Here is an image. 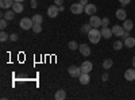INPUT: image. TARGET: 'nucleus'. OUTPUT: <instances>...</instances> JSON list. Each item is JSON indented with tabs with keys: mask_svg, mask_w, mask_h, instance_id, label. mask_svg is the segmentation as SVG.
I'll use <instances>...</instances> for the list:
<instances>
[{
	"mask_svg": "<svg viewBox=\"0 0 135 100\" xmlns=\"http://www.w3.org/2000/svg\"><path fill=\"white\" fill-rule=\"evenodd\" d=\"M101 38H103L101 37V31L96 27H92V30L88 32V39L91 43H99Z\"/></svg>",
	"mask_w": 135,
	"mask_h": 100,
	"instance_id": "nucleus-1",
	"label": "nucleus"
},
{
	"mask_svg": "<svg viewBox=\"0 0 135 100\" xmlns=\"http://www.w3.org/2000/svg\"><path fill=\"white\" fill-rule=\"evenodd\" d=\"M19 26L23 28V30H30V28H32V26H34V22H32V19H30V18H22Z\"/></svg>",
	"mask_w": 135,
	"mask_h": 100,
	"instance_id": "nucleus-2",
	"label": "nucleus"
},
{
	"mask_svg": "<svg viewBox=\"0 0 135 100\" xmlns=\"http://www.w3.org/2000/svg\"><path fill=\"white\" fill-rule=\"evenodd\" d=\"M84 6L81 4V3H74V4H72L70 6V11L74 14V15H81L83 12H84Z\"/></svg>",
	"mask_w": 135,
	"mask_h": 100,
	"instance_id": "nucleus-3",
	"label": "nucleus"
},
{
	"mask_svg": "<svg viewBox=\"0 0 135 100\" xmlns=\"http://www.w3.org/2000/svg\"><path fill=\"white\" fill-rule=\"evenodd\" d=\"M89 25H91L92 27L99 28L100 26H103V22H101V18H99L97 15H92L91 18H89Z\"/></svg>",
	"mask_w": 135,
	"mask_h": 100,
	"instance_id": "nucleus-4",
	"label": "nucleus"
},
{
	"mask_svg": "<svg viewBox=\"0 0 135 100\" xmlns=\"http://www.w3.org/2000/svg\"><path fill=\"white\" fill-rule=\"evenodd\" d=\"M68 73H69L72 77H80V74H81V68H78V66H74V65H72V66H69L68 68Z\"/></svg>",
	"mask_w": 135,
	"mask_h": 100,
	"instance_id": "nucleus-5",
	"label": "nucleus"
},
{
	"mask_svg": "<svg viewBox=\"0 0 135 100\" xmlns=\"http://www.w3.org/2000/svg\"><path fill=\"white\" fill-rule=\"evenodd\" d=\"M80 68H81V73H91V70L93 69V65L91 61H84Z\"/></svg>",
	"mask_w": 135,
	"mask_h": 100,
	"instance_id": "nucleus-6",
	"label": "nucleus"
},
{
	"mask_svg": "<svg viewBox=\"0 0 135 100\" xmlns=\"http://www.w3.org/2000/svg\"><path fill=\"white\" fill-rule=\"evenodd\" d=\"M58 12H60V8H58L57 4H51V6L47 8V15H49L50 18H55V16L58 15Z\"/></svg>",
	"mask_w": 135,
	"mask_h": 100,
	"instance_id": "nucleus-7",
	"label": "nucleus"
},
{
	"mask_svg": "<svg viewBox=\"0 0 135 100\" xmlns=\"http://www.w3.org/2000/svg\"><path fill=\"white\" fill-rule=\"evenodd\" d=\"M111 30H112V34L116 35V37H123V34L126 32L124 27H123V26H118V25H116V26H114Z\"/></svg>",
	"mask_w": 135,
	"mask_h": 100,
	"instance_id": "nucleus-8",
	"label": "nucleus"
},
{
	"mask_svg": "<svg viewBox=\"0 0 135 100\" xmlns=\"http://www.w3.org/2000/svg\"><path fill=\"white\" fill-rule=\"evenodd\" d=\"M96 11H97V8H96L95 4H86L85 8H84V12H85L86 15H89V16L96 15Z\"/></svg>",
	"mask_w": 135,
	"mask_h": 100,
	"instance_id": "nucleus-9",
	"label": "nucleus"
},
{
	"mask_svg": "<svg viewBox=\"0 0 135 100\" xmlns=\"http://www.w3.org/2000/svg\"><path fill=\"white\" fill-rule=\"evenodd\" d=\"M78 50H80V53L84 55V57H88V55H91V47H89L88 45H85V43H83V45L78 46Z\"/></svg>",
	"mask_w": 135,
	"mask_h": 100,
	"instance_id": "nucleus-10",
	"label": "nucleus"
},
{
	"mask_svg": "<svg viewBox=\"0 0 135 100\" xmlns=\"http://www.w3.org/2000/svg\"><path fill=\"white\" fill-rule=\"evenodd\" d=\"M14 3H15V0H0V7L3 9H9V8H12Z\"/></svg>",
	"mask_w": 135,
	"mask_h": 100,
	"instance_id": "nucleus-11",
	"label": "nucleus"
},
{
	"mask_svg": "<svg viewBox=\"0 0 135 100\" xmlns=\"http://www.w3.org/2000/svg\"><path fill=\"white\" fill-rule=\"evenodd\" d=\"M124 79L127 81H134L135 80V68L134 69H127L124 72Z\"/></svg>",
	"mask_w": 135,
	"mask_h": 100,
	"instance_id": "nucleus-12",
	"label": "nucleus"
},
{
	"mask_svg": "<svg viewBox=\"0 0 135 100\" xmlns=\"http://www.w3.org/2000/svg\"><path fill=\"white\" fill-rule=\"evenodd\" d=\"M100 31H101V37L105 38V39H109L112 35H114V34H112V30H111V28H108V27H103Z\"/></svg>",
	"mask_w": 135,
	"mask_h": 100,
	"instance_id": "nucleus-13",
	"label": "nucleus"
},
{
	"mask_svg": "<svg viewBox=\"0 0 135 100\" xmlns=\"http://www.w3.org/2000/svg\"><path fill=\"white\" fill-rule=\"evenodd\" d=\"M78 80H80V83L83 85H86L89 84V81H91V77H89V73H81L80 77H78Z\"/></svg>",
	"mask_w": 135,
	"mask_h": 100,
	"instance_id": "nucleus-14",
	"label": "nucleus"
},
{
	"mask_svg": "<svg viewBox=\"0 0 135 100\" xmlns=\"http://www.w3.org/2000/svg\"><path fill=\"white\" fill-rule=\"evenodd\" d=\"M116 18L119 19V20H126L127 19V14H126V11H124V8H119V9H116Z\"/></svg>",
	"mask_w": 135,
	"mask_h": 100,
	"instance_id": "nucleus-15",
	"label": "nucleus"
},
{
	"mask_svg": "<svg viewBox=\"0 0 135 100\" xmlns=\"http://www.w3.org/2000/svg\"><path fill=\"white\" fill-rule=\"evenodd\" d=\"M15 14H16V12H15L14 9H12V11H11V9H7L4 14H2V18H6L7 20H12V19L15 18Z\"/></svg>",
	"mask_w": 135,
	"mask_h": 100,
	"instance_id": "nucleus-16",
	"label": "nucleus"
},
{
	"mask_svg": "<svg viewBox=\"0 0 135 100\" xmlns=\"http://www.w3.org/2000/svg\"><path fill=\"white\" fill-rule=\"evenodd\" d=\"M124 46L126 47H128V49H131V47H134L135 46V38H132V37H127V38H124Z\"/></svg>",
	"mask_w": 135,
	"mask_h": 100,
	"instance_id": "nucleus-17",
	"label": "nucleus"
},
{
	"mask_svg": "<svg viewBox=\"0 0 135 100\" xmlns=\"http://www.w3.org/2000/svg\"><path fill=\"white\" fill-rule=\"evenodd\" d=\"M123 27H124V30L126 31H131L132 30V27H134V22L131 20V19H126V20H123Z\"/></svg>",
	"mask_w": 135,
	"mask_h": 100,
	"instance_id": "nucleus-18",
	"label": "nucleus"
},
{
	"mask_svg": "<svg viewBox=\"0 0 135 100\" xmlns=\"http://www.w3.org/2000/svg\"><path fill=\"white\" fill-rule=\"evenodd\" d=\"M12 9L15 11L16 14H20V12H23V4H22V2H15L14 6H12Z\"/></svg>",
	"mask_w": 135,
	"mask_h": 100,
	"instance_id": "nucleus-19",
	"label": "nucleus"
},
{
	"mask_svg": "<svg viewBox=\"0 0 135 100\" xmlns=\"http://www.w3.org/2000/svg\"><path fill=\"white\" fill-rule=\"evenodd\" d=\"M65 97H66V92L64 89H58L57 92H55V95H54L55 100H64Z\"/></svg>",
	"mask_w": 135,
	"mask_h": 100,
	"instance_id": "nucleus-20",
	"label": "nucleus"
},
{
	"mask_svg": "<svg viewBox=\"0 0 135 100\" xmlns=\"http://www.w3.org/2000/svg\"><path fill=\"white\" fill-rule=\"evenodd\" d=\"M31 19H32L34 23H41V25H42V22H43V18H42V15H41V14H35Z\"/></svg>",
	"mask_w": 135,
	"mask_h": 100,
	"instance_id": "nucleus-21",
	"label": "nucleus"
},
{
	"mask_svg": "<svg viewBox=\"0 0 135 100\" xmlns=\"http://www.w3.org/2000/svg\"><path fill=\"white\" fill-rule=\"evenodd\" d=\"M112 65H114V61L109 60V58H107V60L103 62V68H104V69H111Z\"/></svg>",
	"mask_w": 135,
	"mask_h": 100,
	"instance_id": "nucleus-22",
	"label": "nucleus"
},
{
	"mask_svg": "<svg viewBox=\"0 0 135 100\" xmlns=\"http://www.w3.org/2000/svg\"><path fill=\"white\" fill-rule=\"evenodd\" d=\"M78 46H80V45H78V43H77L76 41H70L69 43H68V47H69L70 50H77V49H78Z\"/></svg>",
	"mask_w": 135,
	"mask_h": 100,
	"instance_id": "nucleus-23",
	"label": "nucleus"
},
{
	"mask_svg": "<svg viewBox=\"0 0 135 100\" xmlns=\"http://www.w3.org/2000/svg\"><path fill=\"white\" fill-rule=\"evenodd\" d=\"M123 46H124V43H123L122 41H115V43H114V49L115 50H122Z\"/></svg>",
	"mask_w": 135,
	"mask_h": 100,
	"instance_id": "nucleus-24",
	"label": "nucleus"
},
{
	"mask_svg": "<svg viewBox=\"0 0 135 100\" xmlns=\"http://www.w3.org/2000/svg\"><path fill=\"white\" fill-rule=\"evenodd\" d=\"M32 31L35 32V34H39V32L42 31V26H41V23H34V26H32Z\"/></svg>",
	"mask_w": 135,
	"mask_h": 100,
	"instance_id": "nucleus-25",
	"label": "nucleus"
},
{
	"mask_svg": "<svg viewBox=\"0 0 135 100\" xmlns=\"http://www.w3.org/2000/svg\"><path fill=\"white\" fill-rule=\"evenodd\" d=\"M91 30H92V26L89 25V23H88V25H84V26L81 27V31H83V32H86V34H88Z\"/></svg>",
	"mask_w": 135,
	"mask_h": 100,
	"instance_id": "nucleus-26",
	"label": "nucleus"
},
{
	"mask_svg": "<svg viewBox=\"0 0 135 100\" xmlns=\"http://www.w3.org/2000/svg\"><path fill=\"white\" fill-rule=\"evenodd\" d=\"M8 38H9V35L7 34V32L2 31V34H0V41H2V42H6V41H7Z\"/></svg>",
	"mask_w": 135,
	"mask_h": 100,
	"instance_id": "nucleus-27",
	"label": "nucleus"
},
{
	"mask_svg": "<svg viewBox=\"0 0 135 100\" xmlns=\"http://www.w3.org/2000/svg\"><path fill=\"white\" fill-rule=\"evenodd\" d=\"M7 19L6 18H2V20H0V28H2V30H4L6 27H7Z\"/></svg>",
	"mask_w": 135,
	"mask_h": 100,
	"instance_id": "nucleus-28",
	"label": "nucleus"
},
{
	"mask_svg": "<svg viewBox=\"0 0 135 100\" xmlns=\"http://www.w3.org/2000/svg\"><path fill=\"white\" fill-rule=\"evenodd\" d=\"M101 22H103V27H107L109 25V18H103Z\"/></svg>",
	"mask_w": 135,
	"mask_h": 100,
	"instance_id": "nucleus-29",
	"label": "nucleus"
},
{
	"mask_svg": "<svg viewBox=\"0 0 135 100\" xmlns=\"http://www.w3.org/2000/svg\"><path fill=\"white\" fill-rule=\"evenodd\" d=\"M9 39L12 41V42H16V41H18V34H15V32H12V34L9 35Z\"/></svg>",
	"mask_w": 135,
	"mask_h": 100,
	"instance_id": "nucleus-30",
	"label": "nucleus"
},
{
	"mask_svg": "<svg viewBox=\"0 0 135 100\" xmlns=\"http://www.w3.org/2000/svg\"><path fill=\"white\" fill-rule=\"evenodd\" d=\"M130 2H131V0H119V3H120L123 7H126L127 4H130Z\"/></svg>",
	"mask_w": 135,
	"mask_h": 100,
	"instance_id": "nucleus-31",
	"label": "nucleus"
},
{
	"mask_svg": "<svg viewBox=\"0 0 135 100\" xmlns=\"http://www.w3.org/2000/svg\"><path fill=\"white\" fill-rule=\"evenodd\" d=\"M38 3H37V0H31V8H37Z\"/></svg>",
	"mask_w": 135,
	"mask_h": 100,
	"instance_id": "nucleus-32",
	"label": "nucleus"
},
{
	"mask_svg": "<svg viewBox=\"0 0 135 100\" xmlns=\"http://www.w3.org/2000/svg\"><path fill=\"white\" fill-rule=\"evenodd\" d=\"M54 4H57V6H62V4H64V0H54Z\"/></svg>",
	"mask_w": 135,
	"mask_h": 100,
	"instance_id": "nucleus-33",
	"label": "nucleus"
},
{
	"mask_svg": "<svg viewBox=\"0 0 135 100\" xmlns=\"http://www.w3.org/2000/svg\"><path fill=\"white\" fill-rule=\"evenodd\" d=\"M101 79H103V81H107L108 80V73H104L103 76H101Z\"/></svg>",
	"mask_w": 135,
	"mask_h": 100,
	"instance_id": "nucleus-34",
	"label": "nucleus"
},
{
	"mask_svg": "<svg viewBox=\"0 0 135 100\" xmlns=\"http://www.w3.org/2000/svg\"><path fill=\"white\" fill-rule=\"evenodd\" d=\"M80 3H81L83 6H86V4H88V0H80Z\"/></svg>",
	"mask_w": 135,
	"mask_h": 100,
	"instance_id": "nucleus-35",
	"label": "nucleus"
},
{
	"mask_svg": "<svg viewBox=\"0 0 135 100\" xmlns=\"http://www.w3.org/2000/svg\"><path fill=\"white\" fill-rule=\"evenodd\" d=\"M58 8H60V11H64L65 8H64V6H58Z\"/></svg>",
	"mask_w": 135,
	"mask_h": 100,
	"instance_id": "nucleus-36",
	"label": "nucleus"
},
{
	"mask_svg": "<svg viewBox=\"0 0 135 100\" xmlns=\"http://www.w3.org/2000/svg\"><path fill=\"white\" fill-rule=\"evenodd\" d=\"M132 66H134V68H135V57L132 58Z\"/></svg>",
	"mask_w": 135,
	"mask_h": 100,
	"instance_id": "nucleus-37",
	"label": "nucleus"
},
{
	"mask_svg": "<svg viewBox=\"0 0 135 100\" xmlns=\"http://www.w3.org/2000/svg\"><path fill=\"white\" fill-rule=\"evenodd\" d=\"M15 2H22V3H23V2H25V0H15Z\"/></svg>",
	"mask_w": 135,
	"mask_h": 100,
	"instance_id": "nucleus-38",
	"label": "nucleus"
}]
</instances>
